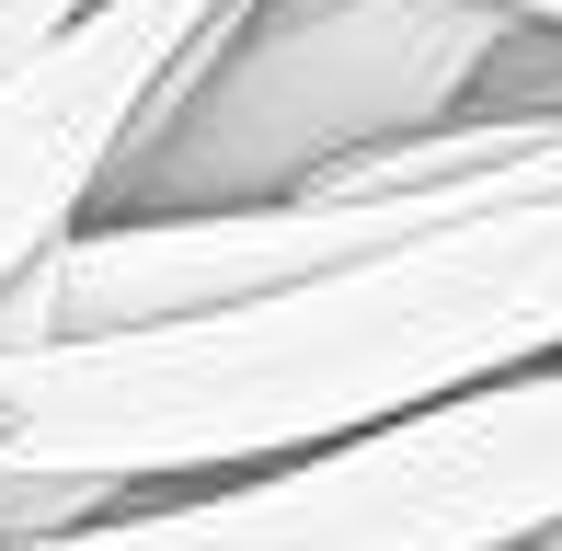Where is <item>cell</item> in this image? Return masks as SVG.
<instances>
[{"mask_svg": "<svg viewBox=\"0 0 562 551\" xmlns=\"http://www.w3.org/2000/svg\"><path fill=\"white\" fill-rule=\"evenodd\" d=\"M540 357H562V195L379 241L207 311L0 345V448L58 471L195 483L425 414Z\"/></svg>", "mask_w": 562, "mask_h": 551, "instance_id": "cell-1", "label": "cell"}, {"mask_svg": "<svg viewBox=\"0 0 562 551\" xmlns=\"http://www.w3.org/2000/svg\"><path fill=\"white\" fill-rule=\"evenodd\" d=\"M517 0H229L126 127L92 218L252 207L379 138L471 115Z\"/></svg>", "mask_w": 562, "mask_h": 551, "instance_id": "cell-2", "label": "cell"}, {"mask_svg": "<svg viewBox=\"0 0 562 551\" xmlns=\"http://www.w3.org/2000/svg\"><path fill=\"white\" fill-rule=\"evenodd\" d=\"M551 517H562V357L322 448L195 471V494L161 483L126 517L0 551H505Z\"/></svg>", "mask_w": 562, "mask_h": 551, "instance_id": "cell-3", "label": "cell"}, {"mask_svg": "<svg viewBox=\"0 0 562 551\" xmlns=\"http://www.w3.org/2000/svg\"><path fill=\"white\" fill-rule=\"evenodd\" d=\"M218 12L229 0H92L46 58L0 69V276L58 254L104 207L126 127L149 115V92Z\"/></svg>", "mask_w": 562, "mask_h": 551, "instance_id": "cell-4", "label": "cell"}, {"mask_svg": "<svg viewBox=\"0 0 562 551\" xmlns=\"http://www.w3.org/2000/svg\"><path fill=\"white\" fill-rule=\"evenodd\" d=\"M505 551H562V517H551V529H528V540H505Z\"/></svg>", "mask_w": 562, "mask_h": 551, "instance_id": "cell-5", "label": "cell"}, {"mask_svg": "<svg viewBox=\"0 0 562 551\" xmlns=\"http://www.w3.org/2000/svg\"><path fill=\"white\" fill-rule=\"evenodd\" d=\"M517 12H540V23H562V0H517Z\"/></svg>", "mask_w": 562, "mask_h": 551, "instance_id": "cell-6", "label": "cell"}]
</instances>
